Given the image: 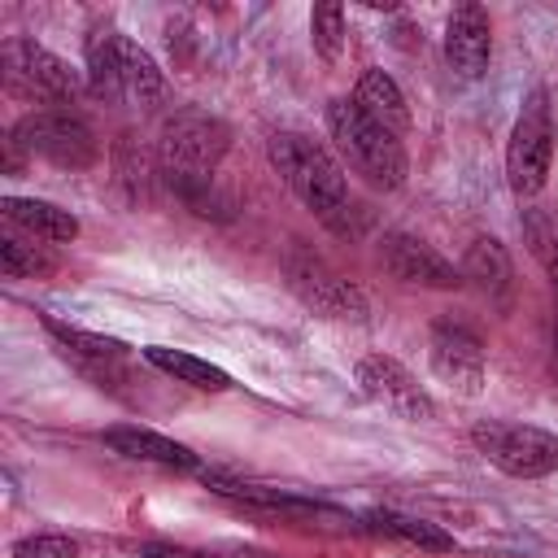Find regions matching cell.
Returning a JSON list of instances; mask_svg holds the SVG:
<instances>
[{"label": "cell", "mask_w": 558, "mask_h": 558, "mask_svg": "<svg viewBox=\"0 0 558 558\" xmlns=\"http://www.w3.org/2000/svg\"><path fill=\"white\" fill-rule=\"evenodd\" d=\"M266 157L270 166L279 170V179L296 192V201L336 235H357L362 227V209L357 201L349 196V179L344 170L336 166V157L314 144L310 135L301 131H275L270 144H266Z\"/></svg>", "instance_id": "1"}, {"label": "cell", "mask_w": 558, "mask_h": 558, "mask_svg": "<svg viewBox=\"0 0 558 558\" xmlns=\"http://www.w3.org/2000/svg\"><path fill=\"white\" fill-rule=\"evenodd\" d=\"M227 144H231L227 122L205 109H179L161 122V135H157L161 179L196 214H209V205H214V170L227 157Z\"/></svg>", "instance_id": "2"}, {"label": "cell", "mask_w": 558, "mask_h": 558, "mask_svg": "<svg viewBox=\"0 0 558 558\" xmlns=\"http://www.w3.org/2000/svg\"><path fill=\"white\" fill-rule=\"evenodd\" d=\"M327 131L340 148V157L349 161L353 174H362L371 187L379 192H397L405 183V148L401 135H392L388 126H379L375 118H366L353 100H331L327 105Z\"/></svg>", "instance_id": "3"}, {"label": "cell", "mask_w": 558, "mask_h": 558, "mask_svg": "<svg viewBox=\"0 0 558 558\" xmlns=\"http://www.w3.org/2000/svg\"><path fill=\"white\" fill-rule=\"evenodd\" d=\"M87 87L100 100H126V105H157L166 92V78L157 61L118 31L87 35Z\"/></svg>", "instance_id": "4"}, {"label": "cell", "mask_w": 558, "mask_h": 558, "mask_svg": "<svg viewBox=\"0 0 558 558\" xmlns=\"http://www.w3.org/2000/svg\"><path fill=\"white\" fill-rule=\"evenodd\" d=\"M475 453L493 462L510 480H541L558 471V432L536 427V423H514V418H480L471 427Z\"/></svg>", "instance_id": "5"}, {"label": "cell", "mask_w": 558, "mask_h": 558, "mask_svg": "<svg viewBox=\"0 0 558 558\" xmlns=\"http://www.w3.org/2000/svg\"><path fill=\"white\" fill-rule=\"evenodd\" d=\"M554 161V105L545 87H532L514 113L510 144H506V179L514 196H536L549 179Z\"/></svg>", "instance_id": "6"}, {"label": "cell", "mask_w": 558, "mask_h": 558, "mask_svg": "<svg viewBox=\"0 0 558 558\" xmlns=\"http://www.w3.org/2000/svg\"><path fill=\"white\" fill-rule=\"evenodd\" d=\"M9 140L22 153L44 157V161H52L61 170H87L100 157L92 126L78 113H70V109H31V113H22L13 122Z\"/></svg>", "instance_id": "7"}, {"label": "cell", "mask_w": 558, "mask_h": 558, "mask_svg": "<svg viewBox=\"0 0 558 558\" xmlns=\"http://www.w3.org/2000/svg\"><path fill=\"white\" fill-rule=\"evenodd\" d=\"M283 279L296 292V301L323 318H344V323H362L366 318V296L353 279H344L327 257H318L305 244H292L283 257Z\"/></svg>", "instance_id": "8"}, {"label": "cell", "mask_w": 558, "mask_h": 558, "mask_svg": "<svg viewBox=\"0 0 558 558\" xmlns=\"http://www.w3.org/2000/svg\"><path fill=\"white\" fill-rule=\"evenodd\" d=\"M4 78H9L13 92H22L31 100H52V105H74L78 92H83L78 70L65 57H57V52L31 44V39H9L4 44Z\"/></svg>", "instance_id": "9"}, {"label": "cell", "mask_w": 558, "mask_h": 558, "mask_svg": "<svg viewBox=\"0 0 558 558\" xmlns=\"http://www.w3.org/2000/svg\"><path fill=\"white\" fill-rule=\"evenodd\" d=\"M427 357L440 384H449L458 397H480L484 392V344L480 336L458 323V318H436L427 336Z\"/></svg>", "instance_id": "10"}, {"label": "cell", "mask_w": 558, "mask_h": 558, "mask_svg": "<svg viewBox=\"0 0 558 558\" xmlns=\"http://www.w3.org/2000/svg\"><path fill=\"white\" fill-rule=\"evenodd\" d=\"M357 384L362 392L384 405L392 418H405V423H432L436 418V401L432 392L397 362V357H384V353H366L357 362Z\"/></svg>", "instance_id": "11"}, {"label": "cell", "mask_w": 558, "mask_h": 558, "mask_svg": "<svg viewBox=\"0 0 558 558\" xmlns=\"http://www.w3.org/2000/svg\"><path fill=\"white\" fill-rule=\"evenodd\" d=\"M379 262L397 283H410V288H440V292L462 288V270L449 257H440L432 244L405 231H388L379 240Z\"/></svg>", "instance_id": "12"}, {"label": "cell", "mask_w": 558, "mask_h": 558, "mask_svg": "<svg viewBox=\"0 0 558 558\" xmlns=\"http://www.w3.org/2000/svg\"><path fill=\"white\" fill-rule=\"evenodd\" d=\"M488 57H493V22H488L484 4L466 0L445 22V61L458 78L475 83V78H484Z\"/></svg>", "instance_id": "13"}, {"label": "cell", "mask_w": 558, "mask_h": 558, "mask_svg": "<svg viewBox=\"0 0 558 558\" xmlns=\"http://www.w3.org/2000/svg\"><path fill=\"white\" fill-rule=\"evenodd\" d=\"M458 270H462V283H471L493 305H506L510 292H514V262H510L506 244L493 240V235L471 240V248L462 253V266Z\"/></svg>", "instance_id": "14"}, {"label": "cell", "mask_w": 558, "mask_h": 558, "mask_svg": "<svg viewBox=\"0 0 558 558\" xmlns=\"http://www.w3.org/2000/svg\"><path fill=\"white\" fill-rule=\"evenodd\" d=\"M100 440H105L113 453L135 458V462H157V466H174V471H196V466H201V458H196L187 445H179V440H170V436H161V432H153V427L122 423V427H105Z\"/></svg>", "instance_id": "15"}, {"label": "cell", "mask_w": 558, "mask_h": 558, "mask_svg": "<svg viewBox=\"0 0 558 558\" xmlns=\"http://www.w3.org/2000/svg\"><path fill=\"white\" fill-rule=\"evenodd\" d=\"M44 331L57 340V349L78 366L87 371L92 379H105L122 357H126V344L113 340V336H100V331H83V327H70L61 318H44Z\"/></svg>", "instance_id": "16"}, {"label": "cell", "mask_w": 558, "mask_h": 558, "mask_svg": "<svg viewBox=\"0 0 558 558\" xmlns=\"http://www.w3.org/2000/svg\"><path fill=\"white\" fill-rule=\"evenodd\" d=\"M0 214L31 231L35 240H48V244H70L78 235V218L52 201H35V196H0Z\"/></svg>", "instance_id": "17"}, {"label": "cell", "mask_w": 558, "mask_h": 558, "mask_svg": "<svg viewBox=\"0 0 558 558\" xmlns=\"http://www.w3.org/2000/svg\"><path fill=\"white\" fill-rule=\"evenodd\" d=\"M353 105H357L366 118H375L379 126H388L392 135H401V131L410 126V105H405V96H401L397 78H392V74H384V70H366V74L357 78Z\"/></svg>", "instance_id": "18"}, {"label": "cell", "mask_w": 558, "mask_h": 558, "mask_svg": "<svg viewBox=\"0 0 558 558\" xmlns=\"http://www.w3.org/2000/svg\"><path fill=\"white\" fill-rule=\"evenodd\" d=\"M144 357H148L157 371L174 375V384H187V388H201V392H222V388H231V375H227L222 366H214V362H205V357H196V353H187V349L148 344Z\"/></svg>", "instance_id": "19"}, {"label": "cell", "mask_w": 558, "mask_h": 558, "mask_svg": "<svg viewBox=\"0 0 558 558\" xmlns=\"http://www.w3.org/2000/svg\"><path fill=\"white\" fill-rule=\"evenodd\" d=\"M366 527H371V532H379V536H388V541L418 545V549H436V554L453 549V536H449L445 527H436V523H427V519H414V514L375 510V514H366Z\"/></svg>", "instance_id": "20"}, {"label": "cell", "mask_w": 558, "mask_h": 558, "mask_svg": "<svg viewBox=\"0 0 558 558\" xmlns=\"http://www.w3.org/2000/svg\"><path fill=\"white\" fill-rule=\"evenodd\" d=\"M519 227H523L527 253L541 262V270L549 275V283H554V292H558V209L527 205V209L519 214Z\"/></svg>", "instance_id": "21"}, {"label": "cell", "mask_w": 558, "mask_h": 558, "mask_svg": "<svg viewBox=\"0 0 558 558\" xmlns=\"http://www.w3.org/2000/svg\"><path fill=\"white\" fill-rule=\"evenodd\" d=\"M0 270H4V279H35V275L57 270V257L44 244L17 240V235H0Z\"/></svg>", "instance_id": "22"}, {"label": "cell", "mask_w": 558, "mask_h": 558, "mask_svg": "<svg viewBox=\"0 0 558 558\" xmlns=\"http://www.w3.org/2000/svg\"><path fill=\"white\" fill-rule=\"evenodd\" d=\"M310 39L323 61H336L344 48V9L340 4H314L310 13Z\"/></svg>", "instance_id": "23"}, {"label": "cell", "mask_w": 558, "mask_h": 558, "mask_svg": "<svg viewBox=\"0 0 558 558\" xmlns=\"http://www.w3.org/2000/svg\"><path fill=\"white\" fill-rule=\"evenodd\" d=\"M9 554L13 558H78V541L61 532H35V536H17Z\"/></svg>", "instance_id": "24"}, {"label": "cell", "mask_w": 558, "mask_h": 558, "mask_svg": "<svg viewBox=\"0 0 558 558\" xmlns=\"http://www.w3.org/2000/svg\"><path fill=\"white\" fill-rule=\"evenodd\" d=\"M140 558H214L205 549H187V545H166V541H153L140 549Z\"/></svg>", "instance_id": "25"}, {"label": "cell", "mask_w": 558, "mask_h": 558, "mask_svg": "<svg viewBox=\"0 0 558 558\" xmlns=\"http://www.w3.org/2000/svg\"><path fill=\"white\" fill-rule=\"evenodd\" d=\"M554 353H558V292H554Z\"/></svg>", "instance_id": "26"}]
</instances>
